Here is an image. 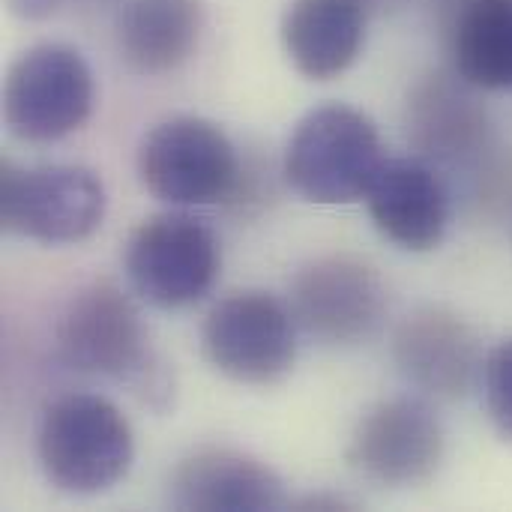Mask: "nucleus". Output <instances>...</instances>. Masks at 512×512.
<instances>
[{
	"mask_svg": "<svg viewBox=\"0 0 512 512\" xmlns=\"http://www.w3.org/2000/svg\"><path fill=\"white\" fill-rule=\"evenodd\" d=\"M36 456L45 480L66 495H102L132 468L135 435L117 405L96 393H69L39 420Z\"/></svg>",
	"mask_w": 512,
	"mask_h": 512,
	"instance_id": "2",
	"label": "nucleus"
},
{
	"mask_svg": "<svg viewBox=\"0 0 512 512\" xmlns=\"http://www.w3.org/2000/svg\"><path fill=\"white\" fill-rule=\"evenodd\" d=\"M450 57L477 90L512 87V0H459L450 21Z\"/></svg>",
	"mask_w": 512,
	"mask_h": 512,
	"instance_id": "17",
	"label": "nucleus"
},
{
	"mask_svg": "<svg viewBox=\"0 0 512 512\" xmlns=\"http://www.w3.org/2000/svg\"><path fill=\"white\" fill-rule=\"evenodd\" d=\"M54 345L66 369L120 384L156 411L168 408V363L156 354L138 306L117 285L93 282L72 294L57 318Z\"/></svg>",
	"mask_w": 512,
	"mask_h": 512,
	"instance_id": "1",
	"label": "nucleus"
},
{
	"mask_svg": "<svg viewBox=\"0 0 512 512\" xmlns=\"http://www.w3.org/2000/svg\"><path fill=\"white\" fill-rule=\"evenodd\" d=\"M375 228L408 252L441 246L450 225V195L438 171L423 159H384L366 189Z\"/></svg>",
	"mask_w": 512,
	"mask_h": 512,
	"instance_id": "13",
	"label": "nucleus"
},
{
	"mask_svg": "<svg viewBox=\"0 0 512 512\" xmlns=\"http://www.w3.org/2000/svg\"><path fill=\"white\" fill-rule=\"evenodd\" d=\"M96 84L84 54L63 42H42L18 54L3 78L6 129L30 144H51L87 123Z\"/></svg>",
	"mask_w": 512,
	"mask_h": 512,
	"instance_id": "4",
	"label": "nucleus"
},
{
	"mask_svg": "<svg viewBox=\"0 0 512 512\" xmlns=\"http://www.w3.org/2000/svg\"><path fill=\"white\" fill-rule=\"evenodd\" d=\"M363 0H291L282 18V45L306 78L330 81L354 66L366 42Z\"/></svg>",
	"mask_w": 512,
	"mask_h": 512,
	"instance_id": "14",
	"label": "nucleus"
},
{
	"mask_svg": "<svg viewBox=\"0 0 512 512\" xmlns=\"http://www.w3.org/2000/svg\"><path fill=\"white\" fill-rule=\"evenodd\" d=\"M447 438L438 414L411 396L369 408L348 444V465L381 489H411L435 477Z\"/></svg>",
	"mask_w": 512,
	"mask_h": 512,
	"instance_id": "10",
	"label": "nucleus"
},
{
	"mask_svg": "<svg viewBox=\"0 0 512 512\" xmlns=\"http://www.w3.org/2000/svg\"><path fill=\"white\" fill-rule=\"evenodd\" d=\"M291 312L303 333L324 345L372 339L390 309L387 285L375 267L351 255L309 261L291 279Z\"/></svg>",
	"mask_w": 512,
	"mask_h": 512,
	"instance_id": "9",
	"label": "nucleus"
},
{
	"mask_svg": "<svg viewBox=\"0 0 512 512\" xmlns=\"http://www.w3.org/2000/svg\"><path fill=\"white\" fill-rule=\"evenodd\" d=\"M219 240L189 213H159L135 228L126 243L132 291L159 309H183L210 294L219 276Z\"/></svg>",
	"mask_w": 512,
	"mask_h": 512,
	"instance_id": "7",
	"label": "nucleus"
},
{
	"mask_svg": "<svg viewBox=\"0 0 512 512\" xmlns=\"http://www.w3.org/2000/svg\"><path fill=\"white\" fill-rule=\"evenodd\" d=\"M138 177L144 189L174 207L225 201L240 180L231 138L210 120L174 114L159 120L138 144Z\"/></svg>",
	"mask_w": 512,
	"mask_h": 512,
	"instance_id": "5",
	"label": "nucleus"
},
{
	"mask_svg": "<svg viewBox=\"0 0 512 512\" xmlns=\"http://www.w3.org/2000/svg\"><path fill=\"white\" fill-rule=\"evenodd\" d=\"M69 0H9L12 12L21 15V18H30V21H39V18H48L54 12H60Z\"/></svg>",
	"mask_w": 512,
	"mask_h": 512,
	"instance_id": "19",
	"label": "nucleus"
},
{
	"mask_svg": "<svg viewBox=\"0 0 512 512\" xmlns=\"http://www.w3.org/2000/svg\"><path fill=\"white\" fill-rule=\"evenodd\" d=\"M204 30L201 0H123L114 24L120 60L138 75L180 69Z\"/></svg>",
	"mask_w": 512,
	"mask_h": 512,
	"instance_id": "15",
	"label": "nucleus"
},
{
	"mask_svg": "<svg viewBox=\"0 0 512 512\" xmlns=\"http://www.w3.org/2000/svg\"><path fill=\"white\" fill-rule=\"evenodd\" d=\"M393 360L411 387L444 402L465 399L486 363L474 327L444 306H423L399 324Z\"/></svg>",
	"mask_w": 512,
	"mask_h": 512,
	"instance_id": "11",
	"label": "nucleus"
},
{
	"mask_svg": "<svg viewBox=\"0 0 512 512\" xmlns=\"http://www.w3.org/2000/svg\"><path fill=\"white\" fill-rule=\"evenodd\" d=\"M384 165L378 126L360 108L324 102L294 129L285 150V180L312 204L360 201Z\"/></svg>",
	"mask_w": 512,
	"mask_h": 512,
	"instance_id": "3",
	"label": "nucleus"
},
{
	"mask_svg": "<svg viewBox=\"0 0 512 512\" xmlns=\"http://www.w3.org/2000/svg\"><path fill=\"white\" fill-rule=\"evenodd\" d=\"M105 186L84 165L0 168V219L9 234L66 246L87 240L105 219Z\"/></svg>",
	"mask_w": 512,
	"mask_h": 512,
	"instance_id": "6",
	"label": "nucleus"
},
{
	"mask_svg": "<svg viewBox=\"0 0 512 512\" xmlns=\"http://www.w3.org/2000/svg\"><path fill=\"white\" fill-rule=\"evenodd\" d=\"M486 411L504 441H512V339L495 345L483 363Z\"/></svg>",
	"mask_w": 512,
	"mask_h": 512,
	"instance_id": "18",
	"label": "nucleus"
},
{
	"mask_svg": "<svg viewBox=\"0 0 512 512\" xmlns=\"http://www.w3.org/2000/svg\"><path fill=\"white\" fill-rule=\"evenodd\" d=\"M366 3V9L369 12H384V9H396V6H402L405 0H363Z\"/></svg>",
	"mask_w": 512,
	"mask_h": 512,
	"instance_id": "20",
	"label": "nucleus"
},
{
	"mask_svg": "<svg viewBox=\"0 0 512 512\" xmlns=\"http://www.w3.org/2000/svg\"><path fill=\"white\" fill-rule=\"evenodd\" d=\"M204 357L237 384L282 381L297 360V321L288 303L267 291H237L219 300L201 330Z\"/></svg>",
	"mask_w": 512,
	"mask_h": 512,
	"instance_id": "8",
	"label": "nucleus"
},
{
	"mask_svg": "<svg viewBox=\"0 0 512 512\" xmlns=\"http://www.w3.org/2000/svg\"><path fill=\"white\" fill-rule=\"evenodd\" d=\"M471 84L459 75H432L411 96L408 126L414 144L441 162H465L486 147V108L468 93Z\"/></svg>",
	"mask_w": 512,
	"mask_h": 512,
	"instance_id": "16",
	"label": "nucleus"
},
{
	"mask_svg": "<svg viewBox=\"0 0 512 512\" xmlns=\"http://www.w3.org/2000/svg\"><path fill=\"white\" fill-rule=\"evenodd\" d=\"M168 501L195 512H258L288 504L282 477L267 462L231 447H204L180 459L168 480Z\"/></svg>",
	"mask_w": 512,
	"mask_h": 512,
	"instance_id": "12",
	"label": "nucleus"
}]
</instances>
